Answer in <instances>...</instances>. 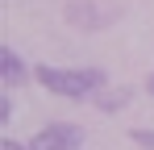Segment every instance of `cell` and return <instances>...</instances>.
<instances>
[{
    "mask_svg": "<svg viewBox=\"0 0 154 150\" xmlns=\"http://www.w3.org/2000/svg\"><path fill=\"white\" fill-rule=\"evenodd\" d=\"M33 75H38V83L46 92L67 96V100L96 96L104 88V71L100 67H50V63H42V67H33Z\"/></svg>",
    "mask_w": 154,
    "mask_h": 150,
    "instance_id": "6da1fadb",
    "label": "cell"
},
{
    "mask_svg": "<svg viewBox=\"0 0 154 150\" xmlns=\"http://www.w3.org/2000/svg\"><path fill=\"white\" fill-rule=\"evenodd\" d=\"M79 146H83V129H79V125H67V121L46 125V129L29 142V150H79Z\"/></svg>",
    "mask_w": 154,
    "mask_h": 150,
    "instance_id": "7a4b0ae2",
    "label": "cell"
},
{
    "mask_svg": "<svg viewBox=\"0 0 154 150\" xmlns=\"http://www.w3.org/2000/svg\"><path fill=\"white\" fill-rule=\"evenodd\" d=\"M0 67H4V83H21V79H25V63H21V58H17V50H0Z\"/></svg>",
    "mask_w": 154,
    "mask_h": 150,
    "instance_id": "3957f363",
    "label": "cell"
},
{
    "mask_svg": "<svg viewBox=\"0 0 154 150\" xmlns=\"http://www.w3.org/2000/svg\"><path fill=\"white\" fill-rule=\"evenodd\" d=\"M125 100H129V92H125V88H121V92H104V88L96 92V104H100L104 113H117V108H121Z\"/></svg>",
    "mask_w": 154,
    "mask_h": 150,
    "instance_id": "277c9868",
    "label": "cell"
},
{
    "mask_svg": "<svg viewBox=\"0 0 154 150\" xmlns=\"http://www.w3.org/2000/svg\"><path fill=\"white\" fill-rule=\"evenodd\" d=\"M133 142H137L142 150H154V133L150 129H133Z\"/></svg>",
    "mask_w": 154,
    "mask_h": 150,
    "instance_id": "5b68a950",
    "label": "cell"
},
{
    "mask_svg": "<svg viewBox=\"0 0 154 150\" xmlns=\"http://www.w3.org/2000/svg\"><path fill=\"white\" fill-rule=\"evenodd\" d=\"M0 150H29V146H21V142H13V138H4V142H0Z\"/></svg>",
    "mask_w": 154,
    "mask_h": 150,
    "instance_id": "8992f818",
    "label": "cell"
},
{
    "mask_svg": "<svg viewBox=\"0 0 154 150\" xmlns=\"http://www.w3.org/2000/svg\"><path fill=\"white\" fill-rule=\"evenodd\" d=\"M146 88H150V92H154V75H150V83H146Z\"/></svg>",
    "mask_w": 154,
    "mask_h": 150,
    "instance_id": "52a82bcc",
    "label": "cell"
}]
</instances>
